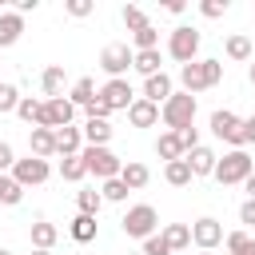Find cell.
Returning <instances> with one entry per match:
<instances>
[{
	"label": "cell",
	"instance_id": "1",
	"mask_svg": "<svg viewBox=\"0 0 255 255\" xmlns=\"http://www.w3.org/2000/svg\"><path fill=\"white\" fill-rule=\"evenodd\" d=\"M219 80H223V64H219V60H195V64H183V68H179V84H183L187 96L207 92V88H215Z\"/></svg>",
	"mask_w": 255,
	"mask_h": 255
},
{
	"label": "cell",
	"instance_id": "2",
	"mask_svg": "<svg viewBox=\"0 0 255 255\" xmlns=\"http://www.w3.org/2000/svg\"><path fill=\"white\" fill-rule=\"evenodd\" d=\"M159 120H163L167 131H183V128H191V124H195V96H187V92H171V96L159 104Z\"/></svg>",
	"mask_w": 255,
	"mask_h": 255
},
{
	"label": "cell",
	"instance_id": "3",
	"mask_svg": "<svg viewBox=\"0 0 255 255\" xmlns=\"http://www.w3.org/2000/svg\"><path fill=\"white\" fill-rule=\"evenodd\" d=\"M251 171H255V159L247 155V147H235V151H227V155L215 163V171H211V175H215L223 187H235V183H243Z\"/></svg>",
	"mask_w": 255,
	"mask_h": 255
},
{
	"label": "cell",
	"instance_id": "4",
	"mask_svg": "<svg viewBox=\"0 0 255 255\" xmlns=\"http://www.w3.org/2000/svg\"><path fill=\"white\" fill-rule=\"evenodd\" d=\"M120 227H124L128 239H147V235H155V227H159V211H155L151 203H135V207L124 211Z\"/></svg>",
	"mask_w": 255,
	"mask_h": 255
},
{
	"label": "cell",
	"instance_id": "5",
	"mask_svg": "<svg viewBox=\"0 0 255 255\" xmlns=\"http://www.w3.org/2000/svg\"><path fill=\"white\" fill-rule=\"evenodd\" d=\"M167 56L179 60V68H183V64H195V60H199V32H195L191 24H179V28L167 36Z\"/></svg>",
	"mask_w": 255,
	"mask_h": 255
},
{
	"label": "cell",
	"instance_id": "6",
	"mask_svg": "<svg viewBox=\"0 0 255 255\" xmlns=\"http://www.w3.org/2000/svg\"><path fill=\"white\" fill-rule=\"evenodd\" d=\"M80 159H84L88 175H96V179H116V175H120V167H124V159H120L112 147H84V151H80Z\"/></svg>",
	"mask_w": 255,
	"mask_h": 255
},
{
	"label": "cell",
	"instance_id": "7",
	"mask_svg": "<svg viewBox=\"0 0 255 255\" xmlns=\"http://www.w3.org/2000/svg\"><path fill=\"white\" fill-rule=\"evenodd\" d=\"M243 120L235 116V112H227V108H215L211 112V135L215 139H223V143H231V151L235 147H243Z\"/></svg>",
	"mask_w": 255,
	"mask_h": 255
},
{
	"label": "cell",
	"instance_id": "8",
	"mask_svg": "<svg viewBox=\"0 0 255 255\" xmlns=\"http://www.w3.org/2000/svg\"><path fill=\"white\" fill-rule=\"evenodd\" d=\"M8 175H12V179L24 187V191H28V187H40V183L52 175V163H48V159H36V155H28V159H16Z\"/></svg>",
	"mask_w": 255,
	"mask_h": 255
},
{
	"label": "cell",
	"instance_id": "9",
	"mask_svg": "<svg viewBox=\"0 0 255 255\" xmlns=\"http://www.w3.org/2000/svg\"><path fill=\"white\" fill-rule=\"evenodd\" d=\"M72 120H76L72 100H68V96H56V100H44V112H40V124H36V128L56 131V128H68Z\"/></svg>",
	"mask_w": 255,
	"mask_h": 255
},
{
	"label": "cell",
	"instance_id": "10",
	"mask_svg": "<svg viewBox=\"0 0 255 255\" xmlns=\"http://www.w3.org/2000/svg\"><path fill=\"white\" fill-rule=\"evenodd\" d=\"M131 60H135V52L128 44H108L100 52V68L108 72V80H124V72L131 68Z\"/></svg>",
	"mask_w": 255,
	"mask_h": 255
},
{
	"label": "cell",
	"instance_id": "11",
	"mask_svg": "<svg viewBox=\"0 0 255 255\" xmlns=\"http://www.w3.org/2000/svg\"><path fill=\"white\" fill-rule=\"evenodd\" d=\"M96 100H104L112 112H128V108L135 104V92H131V84H128V80H108V84L96 92Z\"/></svg>",
	"mask_w": 255,
	"mask_h": 255
},
{
	"label": "cell",
	"instance_id": "12",
	"mask_svg": "<svg viewBox=\"0 0 255 255\" xmlns=\"http://www.w3.org/2000/svg\"><path fill=\"white\" fill-rule=\"evenodd\" d=\"M191 243H195L199 251H215V247L223 243V223L211 219V215L195 219V223H191Z\"/></svg>",
	"mask_w": 255,
	"mask_h": 255
},
{
	"label": "cell",
	"instance_id": "13",
	"mask_svg": "<svg viewBox=\"0 0 255 255\" xmlns=\"http://www.w3.org/2000/svg\"><path fill=\"white\" fill-rule=\"evenodd\" d=\"M171 92H175L171 76H167V72H155V76H147V80H143V96H139V100H147V104H155V108H159Z\"/></svg>",
	"mask_w": 255,
	"mask_h": 255
},
{
	"label": "cell",
	"instance_id": "14",
	"mask_svg": "<svg viewBox=\"0 0 255 255\" xmlns=\"http://www.w3.org/2000/svg\"><path fill=\"white\" fill-rule=\"evenodd\" d=\"M183 159H187V167H191V175H195V179H199V175H211V171H215V163H219V155H215V151H211L207 143L191 147V151H187Z\"/></svg>",
	"mask_w": 255,
	"mask_h": 255
},
{
	"label": "cell",
	"instance_id": "15",
	"mask_svg": "<svg viewBox=\"0 0 255 255\" xmlns=\"http://www.w3.org/2000/svg\"><path fill=\"white\" fill-rule=\"evenodd\" d=\"M80 151H84V131L76 124L56 128V155H80Z\"/></svg>",
	"mask_w": 255,
	"mask_h": 255
},
{
	"label": "cell",
	"instance_id": "16",
	"mask_svg": "<svg viewBox=\"0 0 255 255\" xmlns=\"http://www.w3.org/2000/svg\"><path fill=\"white\" fill-rule=\"evenodd\" d=\"M28 147H32L36 159H52V155H56V131H48V128H32V131H28Z\"/></svg>",
	"mask_w": 255,
	"mask_h": 255
},
{
	"label": "cell",
	"instance_id": "17",
	"mask_svg": "<svg viewBox=\"0 0 255 255\" xmlns=\"http://www.w3.org/2000/svg\"><path fill=\"white\" fill-rule=\"evenodd\" d=\"M80 131H84V147H108V139H112L116 128H112L108 120H88Z\"/></svg>",
	"mask_w": 255,
	"mask_h": 255
},
{
	"label": "cell",
	"instance_id": "18",
	"mask_svg": "<svg viewBox=\"0 0 255 255\" xmlns=\"http://www.w3.org/2000/svg\"><path fill=\"white\" fill-rule=\"evenodd\" d=\"M120 179H124V187H128V191H139V187H147L151 171H147V163H139V159H128V163L120 167Z\"/></svg>",
	"mask_w": 255,
	"mask_h": 255
},
{
	"label": "cell",
	"instance_id": "19",
	"mask_svg": "<svg viewBox=\"0 0 255 255\" xmlns=\"http://www.w3.org/2000/svg\"><path fill=\"white\" fill-rule=\"evenodd\" d=\"M159 235H163V243L171 247V255H183V251L191 247V227H187V223H167Z\"/></svg>",
	"mask_w": 255,
	"mask_h": 255
},
{
	"label": "cell",
	"instance_id": "20",
	"mask_svg": "<svg viewBox=\"0 0 255 255\" xmlns=\"http://www.w3.org/2000/svg\"><path fill=\"white\" fill-rule=\"evenodd\" d=\"M24 36V16L20 12H0V48H12Z\"/></svg>",
	"mask_w": 255,
	"mask_h": 255
},
{
	"label": "cell",
	"instance_id": "21",
	"mask_svg": "<svg viewBox=\"0 0 255 255\" xmlns=\"http://www.w3.org/2000/svg\"><path fill=\"white\" fill-rule=\"evenodd\" d=\"M128 120H131V128H155V124H159V108L147 104V100H135V104L128 108Z\"/></svg>",
	"mask_w": 255,
	"mask_h": 255
},
{
	"label": "cell",
	"instance_id": "22",
	"mask_svg": "<svg viewBox=\"0 0 255 255\" xmlns=\"http://www.w3.org/2000/svg\"><path fill=\"white\" fill-rule=\"evenodd\" d=\"M28 235H32V247H36V251H52V243L60 239V227L48 223V219H36Z\"/></svg>",
	"mask_w": 255,
	"mask_h": 255
},
{
	"label": "cell",
	"instance_id": "23",
	"mask_svg": "<svg viewBox=\"0 0 255 255\" xmlns=\"http://www.w3.org/2000/svg\"><path fill=\"white\" fill-rule=\"evenodd\" d=\"M223 52H227V60H239V64H251V56H255V48H251V36H243V32L227 36Z\"/></svg>",
	"mask_w": 255,
	"mask_h": 255
},
{
	"label": "cell",
	"instance_id": "24",
	"mask_svg": "<svg viewBox=\"0 0 255 255\" xmlns=\"http://www.w3.org/2000/svg\"><path fill=\"white\" fill-rule=\"evenodd\" d=\"M40 88H44V96H48V100L64 96V68H60V64H48V68L40 72Z\"/></svg>",
	"mask_w": 255,
	"mask_h": 255
},
{
	"label": "cell",
	"instance_id": "25",
	"mask_svg": "<svg viewBox=\"0 0 255 255\" xmlns=\"http://www.w3.org/2000/svg\"><path fill=\"white\" fill-rule=\"evenodd\" d=\"M68 100H72V108H88V104L96 100V80H92V76H80V80L72 84Z\"/></svg>",
	"mask_w": 255,
	"mask_h": 255
},
{
	"label": "cell",
	"instance_id": "26",
	"mask_svg": "<svg viewBox=\"0 0 255 255\" xmlns=\"http://www.w3.org/2000/svg\"><path fill=\"white\" fill-rule=\"evenodd\" d=\"M155 155H159L163 163H171V159H183L179 135H175V131H159V139H155Z\"/></svg>",
	"mask_w": 255,
	"mask_h": 255
},
{
	"label": "cell",
	"instance_id": "27",
	"mask_svg": "<svg viewBox=\"0 0 255 255\" xmlns=\"http://www.w3.org/2000/svg\"><path fill=\"white\" fill-rule=\"evenodd\" d=\"M159 64H163L159 48H151V52H135V60H131V68H135V72H139L143 80H147V76H155V72H163Z\"/></svg>",
	"mask_w": 255,
	"mask_h": 255
},
{
	"label": "cell",
	"instance_id": "28",
	"mask_svg": "<svg viewBox=\"0 0 255 255\" xmlns=\"http://www.w3.org/2000/svg\"><path fill=\"white\" fill-rule=\"evenodd\" d=\"M163 179L171 183V187H187L195 175H191V167H187V159H171V163H163Z\"/></svg>",
	"mask_w": 255,
	"mask_h": 255
},
{
	"label": "cell",
	"instance_id": "29",
	"mask_svg": "<svg viewBox=\"0 0 255 255\" xmlns=\"http://www.w3.org/2000/svg\"><path fill=\"white\" fill-rule=\"evenodd\" d=\"M76 203H80V215H100V207H104V195L96 191V187H84V191H76Z\"/></svg>",
	"mask_w": 255,
	"mask_h": 255
},
{
	"label": "cell",
	"instance_id": "30",
	"mask_svg": "<svg viewBox=\"0 0 255 255\" xmlns=\"http://www.w3.org/2000/svg\"><path fill=\"white\" fill-rule=\"evenodd\" d=\"M151 48H159V32H155V24L131 32V52H151Z\"/></svg>",
	"mask_w": 255,
	"mask_h": 255
},
{
	"label": "cell",
	"instance_id": "31",
	"mask_svg": "<svg viewBox=\"0 0 255 255\" xmlns=\"http://www.w3.org/2000/svg\"><path fill=\"white\" fill-rule=\"evenodd\" d=\"M40 112H44V100H32V96H20V104H16V116L24 120V124H40Z\"/></svg>",
	"mask_w": 255,
	"mask_h": 255
},
{
	"label": "cell",
	"instance_id": "32",
	"mask_svg": "<svg viewBox=\"0 0 255 255\" xmlns=\"http://www.w3.org/2000/svg\"><path fill=\"white\" fill-rule=\"evenodd\" d=\"M68 231H72L76 243H92V239H96V219H92V215H76Z\"/></svg>",
	"mask_w": 255,
	"mask_h": 255
},
{
	"label": "cell",
	"instance_id": "33",
	"mask_svg": "<svg viewBox=\"0 0 255 255\" xmlns=\"http://www.w3.org/2000/svg\"><path fill=\"white\" fill-rule=\"evenodd\" d=\"M60 175H64L68 183H80V179L88 175V167H84L80 155H64V159H60Z\"/></svg>",
	"mask_w": 255,
	"mask_h": 255
},
{
	"label": "cell",
	"instance_id": "34",
	"mask_svg": "<svg viewBox=\"0 0 255 255\" xmlns=\"http://www.w3.org/2000/svg\"><path fill=\"white\" fill-rule=\"evenodd\" d=\"M20 199H24V187H20L12 175H0V203H4V207H16Z\"/></svg>",
	"mask_w": 255,
	"mask_h": 255
},
{
	"label": "cell",
	"instance_id": "35",
	"mask_svg": "<svg viewBox=\"0 0 255 255\" xmlns=\"http://www.w3.org/2000/svg\"><path fill=\"white\" fill-rule=\"evenodd\" d=\"M100 195H104L108 203H124V199H128V187H124V179L116 175V179H104V187H100Z\"/></svg>",
	"mask_w": 255,
	"mask_h": 255
},
{
	"label": "cell",
	"instance_id": "36",
	"mask_svg": "<svg viewBox=\"0 0 255 255\" xmlns=\"http://www.w3.org/2000/svg\"><path fill=\"white\" fill-rule=\"evenodd\" d=\"M124 24H128V32H139V28H147V16H143V8L128 4V8H124Z\"/></svg>",
	"mask_w": 255,
	"mask_h": 255
},
{
	"label": "cell",
	"instance_id": "37",
	"mask_svg": "<svg viewBox=\"0 0 255 255\" xmlns=\"http://www.w3.org/2000/svg\"><path fill=\"white\" fill-rule=\"evenodd\" d=\"M247 243H251V235H247V231H227V235H223V247H227V255H239Z\"/></svg>",
	"mask_w": 255,
	"mask_h": 255
},
{
	"label": "cell",
	"instance_id": "38",
	"mask_svg": "<svg viewBox=\"0 0 255 255\" xmlns=\"http://www.w3.org/2000/svg\"><path fill=\"white\" fill-rule=\"evenodd\" d=\"M16 104H20L16 84H0V116H4V112H16Z\"/></svg>",
	"mask_w": 255,
	"mask_h": 255
},
{
	"label": "cell",
	"instance_id": "39",
	"mask_svg": "<svg viewBox=\"0 0 255 255\" xmlns=\"http://www.w3.org/2000/svg\"><path fill=\"white\" fill-rule=\"evenodd\" d=\"M139 255H171V247H167V243H163V235L155 231V235H147V239H143V251H139Z\"/></svg>",
	"mask_w": 255,
	"mask_h": 255
},
{
	"label": "cell",
	"instance_id": "40",
	"mask_svg": "<svg viewBox=\"0 0 255 255\" xmlns=\"http://www.w3.org/2000/svg\"><path fill=\"white\" fill-rule=\"evenodd\" d=\"M179 135V147H183V155L191 151V147H199V128L191 124V128H183V131H175Z\"/></svg>",
	"mask_w": 255,
	"mask_h": 255
},
{
	"label": "cell",
	"instance_id": "41",
	"mask_svg": "<svg viewBox=\"0 0 255 255\" xmlns=\"http://www.w3.org/2000/svg\"><path fill=\"white\" fill-rule=\"evenodd\" d=\"M64 8H68V16H76V20H84V16H92V8H96V4H92V0H68Z\"/></svg>",
	"mask_w": 255,
	"mask_h": 255
},
{
	"label": "cell",
	"instance_id": "42",
	"mask_svg": "<svg viewBox=\"0 0 255 255\" xmlns=\"http://www.w3.org/2000/svg\"><path fill=\"white\" fill-rule=\"evenodd\" d=\"M199 12H203L207 20H219V16L227 12V0H203V4H199Z\"/></svg>",
	"mask_w": 255,
	"mask_h": 255
},
{
	"label": "cell",
	"instance_id": "43",
	"mask_svg": "<svg viewBox=\"0 0 255 255\" xmlns=\"http://www.w3.org/2000/svg\"><path fill=\"white\" fill-rule=\"evenodd\" d=\"M12 163H16V151H12V143H4V139H0V175H8V171H12Z\"/></svg>",
	"mask_w": 255,
	"mask_h": 255
},
{
	"label": "cell",
	"instance_id": "44",
	"mask_svg": "<svg viewBox=\"0 0 255 255\" xmlns=\"http://www.w3.org/2000/svg\"><path fill=\"white\" fill-rule=\"evenodd\" d=\"M84 112H88V120H108V116H112V108H108L104 100H92Z\"/></svg>",
	"mask_w": 255,
	"mask_h": 255
},
{
	"label": "cell",
	"instance_id": "45",
	"mask_svg": "<svg viewBox=\"0 0 255 255\" xmlns=\"http://www.w3.org/2000/svg\"><path fill=\"white\" fill-rule=\"evenodd\" d=\"M239 223L255 227V199H243V203H239Z\"/></svg>",
	"mask_w": 255,
	"mask_h": 255
},
{
	"label": "cell",
	"instance_id": "46",
	"mask_svg": "<svg viewBox=\"0 0 255 255\" xmlns=\"http://www.w3.org/2000/svg\"><path fill=\"white\" fill-rule=\"evenodd\" d=\"M239 135H243V147H247V143H255V116H247V120H243V131H239Z\"/></svg>",
	"mask_w": 255,
	"mask_h": 255
},
{
	"label": "cell",
	"instance_id": "47",
	"mask_svg": "<svg viewBox=\"0 0 255 255\" xmlns=\"http://www.w3.org/2000/svg\"><path fill=\"white\" fill-rule=\"evenodd\" d=\"M36 4H40V0H16V12H20V16H24V12H36Z\"/></svg>",
	"mask_w": 255,
	"mask_h": 255
},
{
	"label": "cell",
	"instance_id": "48",
	"mask_svg": "<svg viewBox=\"0 0 255 255\" xmlns=\"http://www.w3.org/2000/svg\"><path fill=\"white\" fill-rule=\"evenodd\" d=\"M163 12H171V16H179V12H183V0H167V4H163Z\"/></svg>",
	"mask_w": 255,
	"mask_h": 255
},
{
	"label": "cell",
	"instance_id": "49",
	"mask_svg": "<svg viewBox=\"0 0 255 255\" xmlns=\"http://www.w3.org/2000/svg\"><path fill=\"white\" fill-rule=\"evenodd\" d=\"M243 191H247V199H255V171L243 179Z\"/></svg>",
	"mask_w": 255,
	"mask_h": 255
},
{
	"label": "cell",
	"instance_id": "50",
	"mask_svg": "<svg viewBox=\"0 0 255 255\" xmlns=\"http://www.w3.org/2000/svg\"><path fill=\"white\" fill-rule=\"evenodd\" d=\"M247 80L255 84V56H251V68H247Z\"/></svg>",
	"mask_w": 255,
	"mask_h": 255
},
{
	"label": "cell",
	"instance_id": "51",
	"mask_svg": "<svg viewBox=\"0 0 255 255\" xmlns=\"http://www.w3.org/2000/svg\"><path fill=\"white\" fill-rule=\"evenodd\" d=\"M239 255H255V239H251V243H247V247H243Z\"/></svg>",
	"mask_w": 255,
	"mask_h": 255
},
{
	"label": "cell",
	"instance_id": "52",
	"mask_svg": "<svg viewBox=\"0 0 255 255\" xmlns=\"http://www.w3.org/2000/svg\"><path fill=\"white\" fill-rule=\"evenodd\" d=\"M32 255H52V251H32Z\"/></svg>",
	"mask_w": 255,
	"mask_h": 255
},
{
	"label": "cell",
	"instance_id": "53",
	"mask_svg": "<svg viewBox=\"0 0 255 255\" xmlns=\"http://www.w3.org/2000/svg\"><path fill=\"white\" fill-rule=\"evenodd\" d=\"M0 255H12V251H8V247H0Z\"/></svg>",
	"mask_w": 255,
	"mask_h": 255
},
{
	"label": "cell",
	"instance_id": "54",
	"mask_svg": "<svg viewBox=\"0 0 255 255\" xmlns=\"http://www.w3.org/2000/svg\"><path fill=\"white\" fill-rule=\"evenodd\" d=\"M251 48H255V32H251Z\"/></svg>",
	"mask_w": 255,
	"mask_h": 255
},
{
	"label": "cell",
	"instance_id": "55",
	"mask_svg": "<svg viewBox=\"0 0 255 255\" xmlns=\"http://www.w3.org/2000/svg\"><path fill=\"white\" fill-rule=\"evenodd\" d=\"M199 255H211V251H199Z\"/></svg>",
	"mask_w": 255,
	"mask_h": 255
},
{
	"label": "cell",
	"instance_id": "56",
	"mask_svg": "<svg viewBox=\"0 0 255 255\" xmlns=\"http://www.w3.org/2000/svg\"><path fill=\"white\" fill-rule=\"evenodd\" d=\"M135 255H139V251H135Z\"/></svg>",
	"mask_w": 255,
	"mask_h": 255
}]
</instances>
